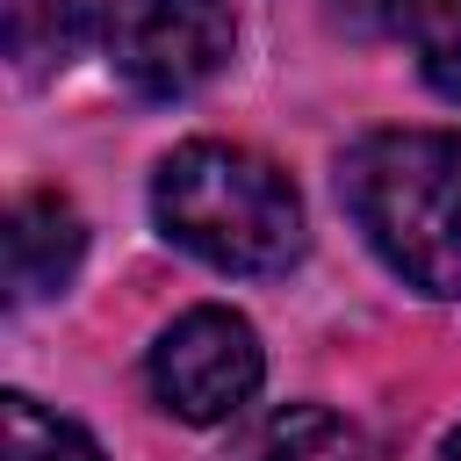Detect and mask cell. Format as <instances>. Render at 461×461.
<instances>
[{
    "mask_svg": "<svg viewBox=\"0 0 461 461\" xmlns=\"http://www.w3.org/2000/svg\"><path fill=\"white\" fill-rule=\"evenodd\" d=\"M158 230L216 274H281L303 252V202L288 173L245 144L194 137L151 173Z\"/></svg>",
    "mask_w": 461,
    "mask_h": 461,
    "instance_id": "6da1fadb",
    "label": "cell"
},
{
    "mask_svg": "<svg viewBox=\"0 0 461 461\" xmlns=\"http://www.w3.org/2000/svg\"><path fill=\"white\" fill-rule=\"evenodd\" d=\"M367 245L425 295H461V130H375L339 158Z\"/></svg>",
    "mask_w": 461,
    "mask_h": 461,
    "instance_id": "7a4b0ae2",
    "label": "cell"
},
{
    "mask_svg": "<svg viewBox=\"0 0 461 461\" xmlns=\"http://www.w3.org/2000/svg\"><path fill=\"white\" fill-rule=\"evenodd\" d=\"M238 50L230 0H115L108 58L130 94L144 101H187L202 94Z\"/></svg>",
    "mask_w": 461,
    "mask_h": 461,
    "instance_id": "3957f363",
    "label": "cell"
},
{
    "mask_svg": "<svg viewBox=\"0 0 461 461\" xmlns=\"http://www.w3.org/2000/svg\"><path fill=\"white\" fill-rule=\"evenodd\" d=\"M267 375V353H259V331L238 317V310H180L158 346H151V396L158 411H173L180 425H223L252 403Z\"/></svg>",
    "mask_w": 461,
    "mask_h": 461,
    "instance_id": "277c9868",
    "label": "cell"
},
{
    "mask_svg": "<svg viewBox=\"0 0 461 461\" xmlns=\"http://www.w3.org/2000/svg\"><path fill=\"white\" fill-rule=\"evenodd\" d=\"M7 295L14 303H36V295H58L72 274H79V252H86V223L65 194H22L7 209Z\"/></svg>",
    "mask_w": 461,
    "mask_h": 461,
    "instance_id": "5b68a950",
    "label": "cell"
},
{
    "mask_svg": "<svg viewBox=\"0 0 461 461\" xmlns=\"http://www.w3.org/2000/svg\"><path fill=\"white\" fill-rule=\"evenodd\" d=\"M115 0H0V29H7V58L22 79L65 72L94 36H108Z\"/></svg>",
    "mask_w": 461,
    "mask_h": 461,
    "instance_id": "8992f818",
    "label": "cell"
},
{
    "mask_svg": "<svg viewBox=\"0 0 461 461\" xmlns=\"http://www.w3.org/2000/svg\"><path fill=\"white\" fill-rule=\"evenodd\" d=\"M238 461H367L360 432L324 411V403H281L267 411L245 439H238Z\"/></svg>",
    "mask_w": 461,
    "mask_h": 461,
    "instance_id": "52a82bcc",
    "label": "cell"
},
{
    "mask_svg": "<svg viewBox=\"0 0 461 461\" xmlns=\"http://www.w3.org/2000/svg\"><path fill=\"white\" fill-rule=\"evenodd\" d=\"M375 14L418 58L425 86L461 108V0H375Z\"/></svg>",
    "mask_w": 461,
    "mask_h": 461,
    "instance_id": "ba28073f",
    "label": "cell"
},
{
    "mask_svg": "<svg viewBox=\"0 0 461 461\" xmlns=\"http://www.w3.org/2000/svg\"><path fill=\"white\" fill-rule=\"evenodd\" d=\"M0 461H108L101 439L58 411H43L29 389L0 396Z\"/></svg>",
    "mask_w": 461,
    "mask_h": 461,
    "instance_id": "9c48e42d",
    "label": "cell"
},
{
    "mask_svg": "<svg viewBox=\"0 0 461 461\" xmlns=\"http://www.w3.org/2000/svg\"><path fill=\"white\" fill-rule=\"evenodd\" d=\"M447 461H461V425H454V432H447Z\"/></svg>",
    "mask_w": 461,
    "mask_h": 461,
    "instance_id": "30bf717a",
    "label": "cell"
}]
</instances>
